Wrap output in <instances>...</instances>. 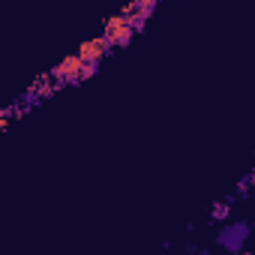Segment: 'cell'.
Segmentation results:
<instances>
[{
  "instance_id": "9",
  "label": "cell",
  "mask_w": 255,
  "mask_h": 255,
  "mask_svg": "<svg viewBox=\"0 0 255 255\" xmlns=\"http://www.w3.org/2000/svg\"><path fill=\"white\" fill-rule=\"evenodd\" d=\"M189 255H210L207 249H189Z\"/></svg>"
},
{
  "instance_id": "3",
  "label": "cell",
  "mask_w": 255,
  "mask_h": 255,
  "mask_svg": "<svg viewBox=\"0 0 255 255\" xmlns=\"http://www.w3.org/2000/svg\"><path fill=\"white\" fill-rule=\"evenodd\" d=\"M81 75H84V60L78 54H69L63 57L54 69H51V78L57 84H81Z\"/></svg>"
},
{
  "instance_id": "2",
  "label": "cell",
  "mask_w": 255,
  "mask_h": 255,
  "mask_svg": "<svg viewBox=\"0 0 255 255\" xmlns=\"http://www.w3.org/2000/svg\"><path fill=\"white\" fill-rule=\"evenodd\" d=\"M249 234H252V225L249 222H228L219 234H216V243H219L225 252H231V255H240L243 252V243L249 240Z\"/></svg>"
},
{
  "instance_id": "8",
  "label": "cell",
  "mask_w": 255,
  "mask_h": 255,
  "mask_svg": "<svg viewBox=\"0 0 255 255\" xmlns=\"http://www.w3.org/2000/svg\"><path fill=\"white\" fill-rule=\"evenodd\" d=\"M9 123H12V120H9V114H3V117H0V129H9Z\"/></svg>"
},
{
  "instance_id": "4",
  "label": "cell",
  "mask_w": 255,
  "mask_h": 255,
  "mask_svg": "<svg viewBox=\"0 0 255 255\" xmlns=\"http://www.w3.org/2000/svg\"><path fill=\"white\" fill-rule=\"evenodd\" d=\"M108 51H111V48H108L105 45V39H102V36H96V39H90V42H84L75 54L84 60V63H90V66H99L102 63V57L108 54Z\"/></svg>"
},
{
  "instance_id": "10",
  "label": "cell",
  "mask_w": 255,
  "mask_h": 255,
  "mask_svg": "<svg viewBox=\"0 0 255 255\" xmlns=\"http://www.w3.org/2000/svg\"><path fill=\"white\" fill-rule=\"evenodd\" d=\"M240 255H255V252H252V249H243V252H240Z\"/></svg>"
},
{
  "instance_id": "1",
  "label": "cell",
  "mask_w": 255,
  "mask_h": 255,
  "mask_svg": "<svg viewBox=\"0 0 255 255\" xmlns=\"http://www.w3.org/2000/svg\"><path fill=\"white\" fill-rule=\"evenodd\" d=\"M102 39H105V45L108 48H126L132 39H135V27L129 24V18H123V15H114V18H108L105 21V27H102Z\"/></svg>"
},
{
  "instance_id": "5",
  "label": "cell",
  "mask_w": 255,
  "mask_h": 255,
  "mask_svg": "<svg viewBox=\"0 0 255 255\" xmlns=\"http://www.w3.org/2000/svg\"><path fill=\"white\" fill-rule=\"evenodd\" d=\"M210 216H213L216 222H225L228 216H231V201H219V204H213V207H210Z\"/></svg>"
},
{
  "instance_id": "7",
  "label": "cell",
  "mask_w": 255,
  "mask_h": 255,
  "mask_svg": "<svg viewBox=\"0 0 255 255\" xmlns=\"http://www.w3.org/2000/svg\"><path fill=\"white\" fill-rule=\"evenodd\" d=\"M237 195L240 198H249V180H240V183H237Z\"/></svg>"
},
{
  "instance_id": "6",
  "label": "cell",
  "mask_w": 255,
  "mask_h": 255,
  "mask_svg": "<svg viewBox=\"0 0 255 255\" xmlns=\"http://www.w3.org/2000/svg\"><path fill=\"white\" fill-rule=\"evenodd\" d=\"M99 72V66H90V63H84V75H81V81H87V78H93Z\"/></svg>"
}]
</instances>
